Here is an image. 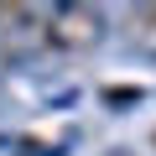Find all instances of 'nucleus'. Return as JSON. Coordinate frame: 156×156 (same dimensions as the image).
Masks as SVG:
<instances>
[{"mask_svg":"<svg viewBox=\"0 0 156 156\" xmlns=\"http://www.w3.org/2000/svg\"><path fill=\"white\" fill-rule=\"evenodd\" d=\"M104 31H109V16L99 11V5H52L47 11V26H42V47H52V52H89V47H99L104 42Z\"/></svg>","mask_w":156,"mask_h":156,"instance_id":"nucleus-1","label":"nucleus"},{"mask_svg":"<svg viewBox=\"0 0 156 156\" xmlns=\"http://www.w3.org/2000/svg\"><path fill=\"white\" fill-rule=\"evenodd\" d=\"M151 146H156V135H151Z\"/></svg>","mask_w":156,"mask_h":156,"instance_id":"nucleus-5","label":"nucleus"},{"mask_svg":"<svg viewBox=\"0 0 156 156\" xmlns=\"http://www.w3.org/2000/svg\"><path fill=\"white\" fill-rule=\"evenodd\" d=\"M109 156H125V151H109Z\"/></svg>","mask_w":156,"mask_h":156,"instance_id":"nucleus-4","label":"nucleus"},{"mask_svg":"<svg viewBox=\"0 0 156 156\" xmlns=\"http://www.w3.org/2000/svg\"><path fill=\"white\" fill-rule=\"evenodd\" d=\"M47 11L42 5H0V37H16V31H37L42 37Z\"/></svg>","mask_w":156,"mask_h":156,"instance_id":"nucleus-3","label":"nucleus"},{"mask_svg":"<svg viewBox=\"0 0 156 156\" xmlns=\"http://www.w3.org/2000/svg\"><path fill=\"white\" fill-rule=\"evenodd\" d=\"M125 47L146 62H156V5H135L125 16Z\"/></svg>","mask_w":156,"mask_h":156,"instance_id":"nucleus-2","label":"nucleus"}]
</instances>
